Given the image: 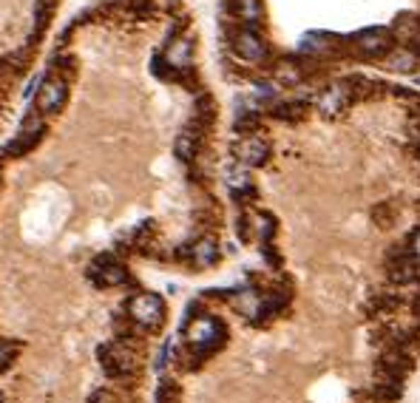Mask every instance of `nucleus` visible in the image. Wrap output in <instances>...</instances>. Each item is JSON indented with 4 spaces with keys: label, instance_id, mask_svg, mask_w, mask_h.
I'll use <instances>...</instances> for the list:
<instances>
[{
    "label": "nucleus",
    "instance_id": "obj_1",
    "mask_svg": "<svg viewBox=\"0 0 420 403\" xmlns=\"http://www.w3.org/2000/svg\"><path fill=\"white\" fill-rule=\"evenodd\" d=\"M225 338H228V329L216 315H196L185 324V344L199 358L216 352L225 344Z\"/></svg>",
    "mask_w": 420,
    "mask_h": 403
},
{
    "label": "nucleus",
    "instance_id": "obj_2",
    "mask_svg": "<svg viewBox=\"0 0 420 403\" xmlns=\"http://www.w3.org/2000/svg\"><path fill=\"white\" fill-rule=\"evenodd\" d=\"M125 313L136 327L151 332V329H159L165 321V301L156 293H136L128 298Z\"/></svg>",
    "mask_w": 420,
    "mask_h": 403
},
{
    "label": "nucleus",
    "instance_id": "obj_3",
    "mask_svg": "<svg viewBox=\"0 0 420 403\" xmlns=\"http://www.w3.org/2000/svg\"><path fill=\"white\" fill-rule=\"evenodd\" d=\"M69 100V80L60 71H52L46 77H40L37 91H35V111L37 114H57Z\"/></svg>",
    "mask_w": 420,
    "mask_h": 403
},
{
    "label": "nucleus",
    "instance_id": "obj_4",
    "mask_svg": "<svg viewBox=\"0 0 420 403\" xmlns=\"http://www.w3.org/2000/svg\"><path fill=\"white\" fill-rule=\"evenodd\" d=\"M100 363L105 369L108 378H131L136 372V352L125 344V341H111L100 346Z\"/></svg>",
    "mask_w": 420,
    "mask_h": 403
},
{
    "label": "nucleus",
    "instance_id": "obj_5",
    "mask_svg": "<svg viewBox=\"0 0 420 403\" xmlns=\"http://www.w3.org/2000/svg\"><path fill=\"white\" fill-rule=\"evenodd\" d=\"M395 46H397V43H395L392 32L383 29V26L363 29V32H358V35L352 37V52H355L358 57H363V60H380V57H386Z\"/></svg>",
    "mask_w": 420,
    "mask_h": 403
},
{
    "label": "nucleus",
    "instance_id": "obj_6",
    "mask_svg": "<svg viewBox=\"0 0 420 403\" xmlns=\"http://www.w3.org/2000/svg\"><path fill=\"white\" fill-rule=\"evenodd\" d=\"M231 46H233V54L245 63H264L270 57V46L264 43V37L256 32V29H236L233 37H231Z\"/></svg>",
    "mask_w": 420,
    "mask_h": 403
},
{
    "label": "nucleus",
    "instance_id": "obj_7",
    "mask_svg": "<svg viewBox=\"0 0 420 403\" xmlns=\"http://www.w3.org/2000/svg\"><path fill=\"white\" fill-rule=\"evenodd\" d=\"M233 156L239 165L245 168H262L267 159H270V139L262 136L259 131L256 134H245L236 145H233Z\"/></svg>",
    "mask_w": 420,
    "mask_h": 403
},
{
    "label": "nucleus",
    "instance_id": "obj_8",
    "mask_svg": "<svg viewBox=\"0 0 420 403\" xmlns=\"http://www.w3.org/2000/svg\"><path fill=\"white\" fill-rule=\"evenodd\" d=\"M88 279H91L97 287H119V284L128 281V270H125V264H122L117 256L105 253V256H97V259L88 264Z\"/></svg>",
    "mask_w": 420,
    "mask_h": 403
},
{
    "label": "nucleus",
    "instance_id": "obj_9",
    "mask_svg": "<svg viewBox=\"0 0 420 403\" xmlns=\"http://www.w3.org/2000/svg\"><path fill=\"white\" fill-rule=\"evenodd\" d=\"M352 100H355L352 97V88L346 86V80H341V83H329V86L321 88V94L315 97V108L324 117H341L349 108Z\"/></svg>",
    "mask_w": 420,
    "mask_h": 403
},
{
    "label": "nucleus",
    "instance_id": "obj_10",
    "mask_svg": "<svg viewBox=\"0 0 420 403\" xmlns=\"http://www.w3.org/2000/svg\"><path fill=\"white\" fill-rule=\"evenodd\" d=\"M43 134H46V125L40 122V117H37V114H32V117L23 122L21 134H18V136L6 145V153H9V156H23V153L35 151V148H37V142L43 139Z\"/></svg>",
    "mask_w": 420,
    "mask_h": 403
},
{
    "label": "nucleus",
    "instance_id": "obj_11",
    "mask_svg": "<svg viewBox=\"0 0 420 403\" xmlns=\"http://www.w3.org/2000/svg\"><path fill=\"white\" fill-rule=\"evenodd\" d=\"M187 262L193 264V267H199V270H204V267H214L216 262H219V242L214 239V236H202V239H196L190 247H187Z\"/></svg>",
    "mask_w": 420,
    "mask_h": 403
},
{
    "label": "nucleus",
    "instance_id": "obj_12",
    "mask_svg": "<svg viewBox=\"0 0 420 403\" xmlns=\"http://www.w3.org/2000/svg\"><path fill=\"white\" fill-rule=\"evenodd\" d=\"M231 12L247 29H256L264 21V4L262 0H231Z\"/></svg>",
    "mask_w": 420,
    "mask_h": 403
},
{
    "label": "nucleus",
    "instance_id": "obj_13",
    "mask_svg": "<svg viewBox=\"0 0 420 403\" xmlns=\"http://www.w3.org/2000/svg\"><path fill=\"white\" fill-rule=\"evenodd\" d=\"M273 74H276V80H279L281 86L296 88V86L304 83V77H307V66H304L301 60H296V57H287V60H281V63L276 66Z\"/></svg>",
    "mask_w": 420,
    "mask_h": 403
},
{
    "label": "nucleus",
    "instance_id": "obj_14",
    "mask_svg": "<svg viewBox=\"0 0 420 403\" xmlns=\"http://www.w3.org/2000/svg\"><path fill=\"white\" fill-rule=\"evenodd\" d=\"M389 32H392L395 43H403V46H409V43H412V40L420 35V21H417L414 15H409V12H406V15H400V18L392 23V29H389Z\"/></svg>",
    "mask_w": 420,
    "mask_h": 403
},
{
    "label": "nucleus",
    "instance_id": "obj_15",
    "mask_svg": "<svg viewBox=\"0 0 420 403\" xmlns=\"http://www.w3.org/2000/svg\"><path fill=\"white\" fill-rule=\"evenodd\" d=\"M199 136H202V131H196V128H185V131L176 136L173 151H176V156H179L182 162H193V159H196V151H199Z\"/></svg>",
    "mask_w": 420,
    "mask_h": 403
},
{
    "label": "nucleus",
    "instance_id": "obj_16",
    "mask_svg": "<svg viewBox=\"0 0 420 403\" xmlns=\"http://www.w3.org/2000/svg\"><path fill=\"white\" fill-rule=\"evenodd\" d=\"M225 182H228V187H231V193H233L236 199H242V196H253V193H256L245 165H236V168H231V170L225 173Z\"/></svg>",
    "mask_w": 420,
    "mask_h": 403
},
{
    "label": "nucleus",
    "instance_id": "obj_17",
    "mask_svg": "<svg viewBox=\"0 0 420 403\" xmlns=\"http://www.w3.org/2000/svg\"><path fill=\"white\" fill-rule=\"evenodd\" d=\"M417 63H420V57H417L414 52H409L406 46H397V49H392V52L386 54V66H389L392 71H400V74L414 71Z\"/></svg>",
    "mask_w": 420,
    "mask_h": 403
},
{
    "label": "nucleus",
    "instance_id": "obj_18",
    "mask_svg": "<svg viewBox=\"0 0 420 403\" xmlns=\"http://www.w3.org/2000/svg\"><path fill=\"white\" fill-rule=\"evenodd\" d=\"M346 86L352 88V97L355 100H369V97H378L380 94V83L372 80V77H363V74L346 77Z\"/></svg>",
    "mask_w": 420,
    "mask_h": 403
},
{
    "label": "nucleus",
    "instance_id": "obj_19",
    "mask_svg": "<svg viewBox=\"0 0 420 403\" xmlns=\"http://www.w3.org/2000/svg\"><path fill=\"white\" fill-rule=\"evenodd\" d=\"M304 111H307V103H279L276 108H273V117H279V119H301L304 117Z\"/></svg>",
    "mask_w": 420,
    "mask_h": 403
},
{
    "label": "nucleus",
    "instance_id": "obj_20",
    "mask_svg": "<svg viewBox=\"0 0 420 403\" xmlns=\"http://www.w3.org/2000/svg\"><path fill=\"white\" fill-rule=\"evenodd\" d=\"M256 230H259V239H262L264 245H270V236L276 233V222H273L267 214H259V216H256Z\"/></svg>",
    "mask_w": 420,
    "mask_h": 403
},
{
    "label": "nucleus",
    "instance_id": "obj_21",
    "mask_svg": "<svg viewBox=\"0 0 420 403\" xmlns=\"http://www.w3.org/2000/svg\"><path fill=\"white\" fill-rule=\"evenodd\" d=\"M179 397V386L173 380H159V389H156V403H173Z\"/></svg>",
    "mask_w": 420,
    "mask_h": 403
},
{
    "label": "nucleus",
    "instance_id": "obj_22",
    "mask_svg": "<svg viewBox=\"0 0 420 403\" xmlns=\"http://www.w3.org/2000/svg\"><path fill=\"white\" fill-rule=\"evenodd\" d=\"M15 355H18V344H12V341H4V338H0V372H6V369L12 366Z\"/></svg>",
    "mask_w": 420,
    "mask_h": 403
},
{
    "label": "nucleus",
    "instance_id": "obj_23",
    "mask_svg": "<svg viewBox=\"0 0 420 403\" xmlns=\"http://www.w3.org/2000/svg\"><path fill=\"white\" fill-rule=\"evenodd\" d=\"M372 216H375V222H378L380 228H389V225H392V205H389V202H383L380 208L372 211Z\"/></svg>",
    "mask_w": 420,
    "mask_h": 403
},
{
    "label": "nucleus",
    "instance_id": "obj_24",
    "mask_svg": "<svg viewBox=\"0 0 420 403\" xmlns=\"http://www.w3.org/2000/svg\"><path fill=\"white\" fill-rule=\"evenodd\" d=\"M406 250H409V256H412L414 262H420V228L412 233V239H409V247H406Z\"/></svg>",
    "mask_w": 420,
    "mask_h": 403
},
{
    "label": "nucleus",
    "instance_id": "obj_25",
    "mask_svg": "<svg viewBox=\"0 0 420 403\" xmlns=\"http://www.w3.org/2000/svg\"><path fill=\"white\" fill-rule=\"evenodd\" d=\"M168 352H170V341H165V346H162V349H159V355H156V363H153V366H156V372H162V369H165V363H168Z\"/></svg>",
    "mask_w": 420,
    "mask_h": 403
}]
</instances>
